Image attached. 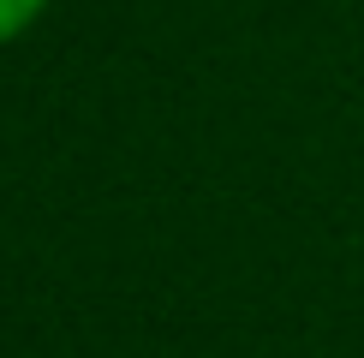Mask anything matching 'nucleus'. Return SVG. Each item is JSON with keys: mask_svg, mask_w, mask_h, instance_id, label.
<instances>
[{"mask_svg": "<svg viewBox=\"0 0 364 358\" xmlns=\"http://www.w3.org/2000/svg\"><path fill=\"white\" fill-rule=\"evenodd\" d=\"M42 12H48V0H0V48L18 42L24 30H36Z\"/></svg>", "mask_w": 364, "mask_h": 358, "instance_id": "nucleus-1", "label": "nucleus"}]
</instances>
